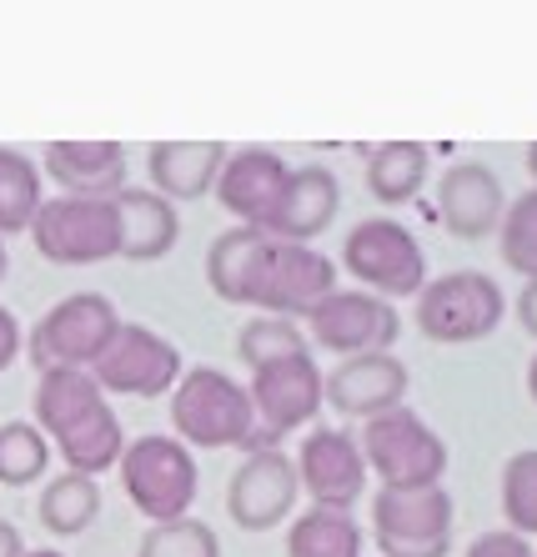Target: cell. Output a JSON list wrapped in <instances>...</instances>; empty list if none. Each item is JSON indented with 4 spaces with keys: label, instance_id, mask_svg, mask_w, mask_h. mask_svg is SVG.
<instances>
[{
    "label": "cell",
    "instance_id": "cell-1",
    "mask_svg": "<svg viewBox=\"0 0 537 557\" xmlns=\"http://www.w3.org/2000/svg\"><path fill=\"white\" fill-rule=\"evenodd\" d=\"M207 286L226 307L307 322V311L337 292V267L302 242H276L262 226H232L207 247Z\"/></svg>",
    "mask_w": 537,
    "mask_h": 557
},
{
    "label": "cell",
    "instance_id": "cell-2",
    "mask_svg": "<svg viewBox=\"0 0 537 557\" xmlns=\"http://www.w3.org/2000/svg\"><path fill=\"white\" fill-rule=\"evenodd\" d=\"M171 437L191 453H222V447H251L257 412H251L247 382H236L222 367H191L171 387Z\"/></svg>",
    "mask_w": 537,
    "mask_h": 557
},
{
    "label": "cell",
    "instance_id": "cell-3",
    "mask_svg": "<svg viewBox=\"0 0 537 557\" xmlns=\"http://www.w3.org/2000/svg\"><path fill=\"white\" fill-rule=\"evenodd\" d=\"M121 487L132 497V507L146 522H176L191 518L201 493V472H197V453L176 442L171 432H146L132 437L126 453L116 462Z\"/></svg>",
    "mask_w": 537,
    "mask_h": 557
},
{
    "label": "cell",
    "instance_id": "cell-4",
    "mask_svg": "<svg viewBox=\"0 0 537 557\" xmlns=\"http://www.w3.org/2000/svg\"><path fill=\"white\" fill-rule=\"evenodd\" d=\"M502 317H508V292L498 286V276L472 267L427 276V286L417 292V332L437 347H467L492 337Z\"/></svg>",
    "mask_w": 537,
    "mask_h": 557
},
{
    "label": "cell",
    "instance_id": "cell-5",
    "mask_svg": "<svg viewBox=\"0 0 537 557\" xmlns=\"http://www.w3.org/2000/svg\"><path fill=\"white\" fill-rule=\"evenodd\" d=\"M322 376L327 372L316 367L312 347L291 351V357H276V362L251 372L247 397H251V412H257V437H251L247 453H257V447H282V437L316 428V417L327 407Z\"/></svg>",
    "mask_w": 537,
    "mask_h": 557
},
{
    "label": "cell",
    "instance_id": "cell-6",
    "mask_svg": "<svg viewBox=\"0 0 537 557\" xmlns=\"http://www.w3.org/2000/svg\"><path fill=\"white\" fill-rule=\"evenodd\" d=\"M341 267L357 276L362 292L392 301V307L427 286V251L412 236V226H402L397 216L357 221L352 232L341 236Z\"/></svg>",
    "mask_w": 537,
    "mask_h": 557
},
{
    "label": "cell",
    "instance_id": "cell-7",
    "mask_svg": "<svg viewBox=\"0 0 537 557\" xmlns=\"http://www.w3.org/2000/svg\"><path fill=\"white\" fill-rule=\"evenodd\" d=\"M30 242L51 267H101L121 257V221L111 196H46Z\"/></svg>",
    "mask_w": 537,
    "mask_h": 557
},
{
    "label": "cell",
    "instance_id": "cell-8",
    "mask_svg": "<svg viewBox=\"0 0 537 557\" xmlns=\"http://www.w3.org/2000/svg\"><path fill=\"white\" fill-rule=\"evenodd\" d=\"M357 447H362L367 472L382 487H437L447 472V442L407 403L362 422Z\"/></svg>",
    "mask_w": 537,
    "mask_h": 557
},
{
    "label": "cell",
    "instance_id": "cell-9",
    "mask_svg": "<svg viewBox=\"0 0 537 557\" xmlns=\"http://www.w3.org/2000/svg\"><path fill=\"white\" fill-rule=\"evenodd\" d=\"M121 326V311L111 297L101 292H71L61 297L26 337V357L36 362V372H51V367H76V372H91L101 362V351L111 347Z\"/></svg>",
    "mask_w": 537,
    "mask_h": 557
},
{
    "label": "cell",
    "instance_id": "cell-10",
    "mask_svg": "<svg viewBox=\"0 0 537 557\" xmlns=\"http://www.w3.org/2000/svg\"><path fill=\"white\" fill-rule=\"evenodd\" d=\"M458 507L437 487H377L372 497V543L382 557H447Z\"/></svg>",
    "mask_w": 537,
    "mask_h": 557
},
{
    "label": "cell",
    "instance_id": "cell-11",
    "mask_svg": "<svg viewBox=\"0 0 537 557\" xmlns=\"http://www.w3.org/2000/svg\"><path fill=\"white\" fill-rule=\"evenodd\" d=\"M307 342L316 351H337V357H367V351H392L402 337V317L392 301L372 297L362 286L352 292H327L307 311Z\"/></svg>",
    "mask_w": 537,
    "mask_h": 557
},
{
    "label": "cell",
    "instance_id": "cell-12",
    "mask_svg": "<svg viewBox=\"0 0 537 557\" xmlns=\"http://www.w3.org/2000/svg\"><path fill=\"white\" fill-rule=\"evenodd\" d=\"M182 351L176 342L161 337L157 326H141V322H121L111 347L101 351V362L91 367L96 387L111 397H166L176 382H182Z\"/></svg>",
    "mask_w": 537,
    "mask_h": 557
},
{
    "label": "cell",
    "instance_id": "cell-13",
    "mask_svg": "<svg viewBox=\"0 0 537 557\" xmlns=\"http://www.w3.org/2000/svg\"><path fill=\"white\" fill-rule=\"evenodd\" d=\"M297 497H302L297 462L282 447H257L226 482V518L241 532H272L282 522H291Z\"/></svg>",
    "mask_w": 537,
    "mask_h": 557
},
{
    "label": "cell",
    "instance_id": "cell-14",
    "mask_svg": "<svg viewBox=\"0 0 537 557\" xmlns=\"http://www.w3.org/2000/svg\"><path fill=\"white\" fill-rule=\"evenodd\" d=\"M297 482L302 493L312 497V507H341L352 512L357 497L367 493V457L357 447V432L347 428H307L302 432V447H297Z\"/></svg>",
    "mask_w": 537,
    "mask_h": 557
},
{
    "label": "cell",
    "instance_id": "cell-15",
    "mask_svg": "<svg viewBox=\"0 0 537 557\" xmlns=\"http://www.w3.org/2000/svg\"><path fill=\"white\" fill-rule=\"evenodd\" d=\"M327 407L337 417H352V422H372V417L392 412L407 403V387H412V372L397 351H367V357H341L327 376Z\"/></svg>",
    "mask_w": 537,
    "mask_h": 557
},
{
    "label": "cell",
    "instance_id": "cell-16",
    "mask_svg": "<svg viewBox=\"0 0 537 557\" xmlns=\"http://www.w3.org/2000/svg\"><path fill=\"white\" fill-rule=\"evenodd\" d=\"M502 211H508V191H502L492 166H483V161H458V166L442 171V182H437V221H442L458 242L498 236Z\"/></svg>",
    "mask_w": 537,
    "mask_h": 557
},
{
    "label": "cell",
    "instance_id": "cell-17",
    "mask_svg": "<svg viewBox=\"0 0 537 557\" xmlns=\"http://www.w3.org/2000/svg\"><path fill=\"white\" fill-rule=\"evenodd\" d=\"M287 171L291 166L272 151V146H241V151H226L211 196L222 201L226 216H232L236 226H266L276 196L287 186Z\"/></svg>",
    "mask_w": 537,
    "mask_h": 557
},
{
    "label": "cell",
    "instance_id": "cell-18",
    "mask_svg": "<svg viewBox=\"0 0 537 557\" xmlns=\"http://www.w3.org/2000/svg\"><path fill=\"white\" fill-rule=\"evenodd\" d=\"M337 211H341V186L327 166H291L287 186L276 196V207L262 232L276 236V242H302V247H312L316 236L337 221Z\"/></svg>",
    "mask_w": 537,
    "mask_h": 557
},
{
    "label": "cell",
    "instance_id": "cell-19",
    "mask_svg": "<svg viewBox=\"0 0 537 557\" xmlns=\"http://www.w3.org/2000/svg\"><path fill=\"white\" fill-rule=\"evenodd\" d=\"M40 176L61 196H116L126 186V146L121 141H51L40 151Z\"/></svg>",
    "mask_w": 537,
    "mask_h": 557
},
{
    "label": "cell",
    "instance_id": "cell-20",
    "mask_svg": "<svg viewBox=\"0 0 537 557\" xmlns=\"http://www.w3.org/2000/svg\"><path fill=\"white\" fill-rule=\"evenodd\" d=\"M226 141H151L146 151V171H151V191L166 196L171 207L182 201H201L216 186V171H222Z\"/></svg>",
    "mask_w": 537,
    "mask_h": 557
},
{
    "label": "cell",
    "instance_id": "cell-21",
    "mask_svg": "<svg viewBox=\"0 0 537 557\" xmlns=\"http://www.w3.org/2000/svg\"><path fill=\"white\" fill-rule=\"evenodd\" d=\"M111 201H116V221H121V257L126 261L171 257L176 236H182V216H176V207H171L166 196L121 186Z\"/></svg>",
    "mask_w": 537,
    "mask_h": 557
},
{
    "label": "cell",
    "instance_id": "cell-22",
    "mask_svg": "<svg viewBox=\"0 0 537 557\" xmlns=\"http://www.w3.org/2000/svg\"><path fill=\"white\" fill-rule=\"evenodd\" d=\"M105 407V392L96 387L91 372H76V367H51L40 372L36 382V428L46 432V442L66 437L76 422H86L91 412Z\"/></svg>",
    "mask_w": 537,
    "mask_h": 557
},
{
    "label": "cell",
    "instance_id": "cell-23",
    "mask_svg": "<svg viewBox=\"0 0 537 557\" xmlns=\"http://www.w3.org/2000/svg\"><path fill=\"white\" fill-rule=\"evenodd\" d=\"M51 447L61 453L66 472H80V478H101V472H116L121 453H126V428H121L116 407L105 403L101 412H91L86 422H76V428H71L66 437H55Z\"/></svg>",
    "mask_w": 537,
    "mask_h": 557
},
{
    "label": "cell",
    "instance_id": "cell-24",
    "mask_svg": "<svg viewBox=\"0 0 537 557\" xmlns=\"http://www.w3.org/2000/svg\"><path fill=\"white\" fill-rule=\"evenodd\" d=\"M287 557H367V532L341 507H307L287 522Z\"/></svg>",
    "mask_w": 537,
    "mask_h": 557
},
{
    "label": "cell",
    "instance_id": "cell-25",
    "mask_svg": "<svg viewBox=\"0 0 537 557\" xmlns=\"http://www.w3.org/2000/svg\"><path fill=\"white\" fill-rule=\"evenodd\" d=\"M433 156L422 141H382L367 151V191L382 207H407L427 186Z\"/></svg>",
    "mask_w": 537,
    "mask_h": 557
},
{
    "label": "cell",
    "instance_id": "cell-26",
    "mask_svg": "<svg viewBox=\"0 0 537 557\" xmlns=\"http://www.w3.org/2000/svg\"><path fill=\"white\" fill-rule=\"evenodd\" d=\"M40 528L51 537H80L101 518V482L96 478H80V472H55L46 487H40Z\"/></svg>",
    "mask_w": 537,
    "mask_h": 557
},
{
    "label": "cell",
    "instance_id": "cell-27",
    "mask_svg": "<svg viewBox=\"0 0 537 557\" xmlns=\"http://www.w3.org/2000/svg\"><path fill=\"white\" fill-rule=\"evenodd\" d=\"M40 201H46V191H40V166L26 151L0 146V236L30 232Z\"/></svg>",
    "mask_w": 537,
    "mask_h": 557
},
{
    "label": "cell",
    "instance_id": "cell-28",
    "mask_svg": "<svg viewBox=\"0 0 537 557\" xmlns=\"http://www.w3.org/2000/svg\"><path fill=\"white\" fill-rule=\"evenodd\" d=\"M46 467H51V442L36 422L26 417L0 422V487H30L46 478Z\"/></svg>",
    "mask_w": 537,
    "mask_h": 557
},
{
    "label": "cell",
    "instance_id": "cell-29",
    "mask_svg": "<svg viewBox=\"0 0 537 557\" xmlns=\"http://www.w3.org/2000/svg\"><path fill=\"white\" fill-rule=\"evenodd\" d=\"M312 342H307V326L291 322V317H247L241 322V332H236V357L257 372V367L276 362V357H291V351H307Z\"/></svg>",
    "mask_w": 537,
    "mask_h": 557
},
{
    "label": "cell",
    "instance_id": "cell-30",
    "mask_svg": "<svg viewBox=\"0 0 537 557\" xmlns=\"http://www.w3.org/2000/svg\"><path fill=\"white\" fill-rule=\"evenodd\" d=\"M498 251H502V267L527 276H537V186L523 191L517 201H508L498 221Z\"/></svg>",
    "mask_w": 537,
    "mask_h": 557
},
{
    "label": "cell",
    "instance_id": "cell-31",
    "mask_svg": "<svg viewBox=\"0 0 537 557\" xmlns=\"http://www.w3.org/2000/svg\"><path fill=\"white\" fill-rule=\"evenodd\" d=\"M502 518L517 537H537V447H523L502 462Z\"/></svg>",
    "mask_w": 537,
    "mask_h": 557
},
{
    "label": "cell",
    "instance_id": "cell-32",
    "mask_svg": "<svg viewBox=\"0 0 537 557\" xmlns=\"http://www.w3.org/2000/svg\"><path fill=\"white\" fill-rule=\"evenodd\" d=\"M136 557H222V537L201 518L151 522L136 543Z\"/></svg>",
    "mask_w": 537,
    "mask_h": 557
},
{
    "label": "cell",
    "instance_id": "cell-33",
    "mask_svg": "<svg viewBox=\"0 0 537 557\" xmlns=\"http://www.w3.org/2000/svg\"><path fill=\"white\" fill-rule=\"evenodd\" d=\"M462 557H537V547L527 537H517L512 528H492V532H477Z\"/></svg>",
    "mask_w": 537,
    "mask_h": 557
},
{
    "label": "cell",
    "instance_id": "cell-34",
    "mask_svg": "<svg viewBox=\"0 0 537 557\" xmlns=\"http://www.w3.org/2000/svg\"><path fill=\"white\" fill-rule=\"evenodd\" d=\"M15 357H21V322L11 307H0V372H11Z\"/></svg>",
    "mask_w": 537,
    "mask_h": 557
},
{
    "label": "cell",
    "instance_id": "cell-35",
    "mask_svg": "<svg viewBox=\"0 0 537 557\" xmlns=\"http://www.w3.org/2000/svg\"><path fill=\"white\" fill-rule=\"evenodd\" d=\"M517 326L527 337H537V276H527L523 292H517Z\"/></svg>",
    "mask_w": 537,
    "mask_h": 557
},
{
    "label": "cell",
    "instance_id": "cell-36",
    "mask_svg": "<svg viewBox=\"0 0 537 557\" xmlns=\"http://www.w3.org/2000/svg\"><path fill=\"white\" fill-rule=\"evenodd\" d=\"M21 553H26V537H21V528L0 518V557H21Z\"/></svg>",
    "mask_w": 537,
    "mask_h": 557
},
{
    "label": "cell",
    "instance_id": "cell-37",
    "mask_svg": "<svg viewBox=\"0 0 537 557\" xmlns=\"http://www.w3.org/2000/svg\"><path fill=\"white\" fill-rule=\"evenodd\" d=\"M527 397L537 403V351H533V362H527Z\"/></svg>",
    "mask_w": 537,
    "mask_h": 557
},
{
    "label": "cell",
    "instance_id": "cell-38",
    "mask_svg": "<svg viewBox=\"0 0 537 557\" xmlns=\"http://www.w3.org/2000/svg\"><path fill=\"white\" fill-rule=\"evenodd\" d=\"M527 176H533V186H537V141H527Z\"/></svg>",
    "mask_w": 537,
    "mask_h": 557
},
{
    "label": "cell",
    "instance_id": "cell-39",
    "mask_svg": "<svg viewBox=\"0 0 537 557\" xmlns=\"http://www.w3.org/2000/svg\"><path fill=\"white\" fill-rule=\"evenodd\" d=\"M5 272H11V251H5V236H0V282H5Z\"/></svg>",
    "mask_w": 537,
    "mask_h": 557
},
{
    "label": "cell",
    "instance_id": "cell-40",
    "mask_svg": "<svg viewBox=\"0 0 537 557\" xmlns=\"http://www.w3.org/2000/svg\"><path fill=\"white\" fill-rule=\"evenodd\" d=\"M21 557H66V553H55V547H36V553H30V547H26Z\"/></svg>",
    "mask_w": 537,
    "mask_h": 557
}]
</instances>
